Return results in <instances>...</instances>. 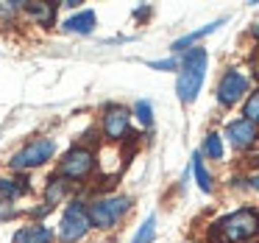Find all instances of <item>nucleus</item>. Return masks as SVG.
<instances>
[{"label": "nucleus", "instance_id": "obj_1", "mask_svg": "<svg viewBox=\"0 0 259 243\" xmlns=\"http://www.w3.org/2000/svg\"><path fill=\"white\" fill-rule=\"evenodd\" d=\"M209 243H251V237L259 235V210L240 207L220 215L206 229Z\"/></svg>", "mask_w": 259, "mask_h": 243}, {"label": "nucleus", "instance_id": "obj_2", "mask_svg": "<svg viewBox=\"0 0 259 243\" xmlns=\"http://www.w3.org/2000/svg\"><path fill=\"white\" fill-rule=\"evenodd\" d=\"M209 67V53L206 48H190L187 53H181L179 59V76H176V95L184 107L198 101L201 95L203 79H206Z\"/></svg>", "mask_w": 259, "mask_h": 243}, {"label": "nucleus", "instance_id": "obj_3", "mask_svg": "<svg viewBox=\"0 0 259 243\" xmlns=\"http://www.w3.org/2000/svg\"><path fill=\"white\" fill-rule=\"evenodd\" d=\"M131 196H123V193H114V196H101L95 201L87 204V213H90V221H92V229H114L120 221L128 215L131 210Z\"/></svg>", "mask_w": 259, "mask_h": 243}, {"label": "nucleus", "instance_id": "obj_4", "mask_svg": "<svg viewBox=\"0 0 259 243\" xmlns=\"http://www.w3.org/2000/svg\"><path fill=\"white\" fill-rule=\"evenodd\" d=\"M53 157H56V140L53 137H34V140H28L23 148H17L12 154L9 168L14 173H28V170H36L42 165H48Z\"/></svg>", "mask_w": 259, "mask_h": 243}, {"label": "nucleus", "instance_id": "obj_5", "mask_svg": "<svg viewBox=\"0 0 259 243\" xmlns=\"http://www.w3.org/2000/svg\"><path fill=\"white\" fill-rule=\"evenodd\" d=\"M92 229L90 213H87V201L73 198L67 201L62 218H59V229H56V240L59 243H78L81 237H87Z\"/></svg>", "mask_w": 259, "mask_h": 243}, {"label": "nucleus", "instance_id": "obj_6", "mask_svg": "<svg viewBox=\"0 0 259 243\" xmlns=\"http://www.w3.org/2000/svg\"><path fill=\"white\" fill-rule=\"evenodd\" d=\"M98 168V154L90 146H70L64 151V157L59 159V176H64L67 182H87Z\"/></svg>", "mask_w": 259, "mask_h": 243}, {"label": "nucleus", "instance_id": "obj_7", "mask_svg": "<svg viewBox=\"0 0 259 243\" xmlns=\"http://www.w3.org/2000/svg\"><path fill=\"white\" fill-rule=\"evenodd\" d=\"M131 109L123 107V103H109L106 109H103L101 115V134L106 143H112V146H117V143L128 140V137H134V131H131Z\"/></svg>", "mask_w": 259, "mask_h": 243}, {"label": "nucleus", "instance_id": "obj_8", "mask_svg": "<svg viewBox=\"0 0 259 243\" xmlns=\"http://www.w3.org/2000/svg\"><path fill=\"white\" fill-rule=\"evenodd\" d=\"M248 92H251V79L240 67H229L220 76L218 87H214V98H218V103L223 109H231L240 101H245Z\"/></svg>", "mask_w": 259, "mask_h": 243}, {"label": "nucleus", "instance_id": "obj_9", "mask_svg": "<svg viewBox=\"0 0 259 243\" xmlns=\"http://www.w3.org/2000/svg\"><path fill=\"white\" fill-rule=\"evenodd\" d=\"M226 137H229V143L237 151H248V148H253L259 143V126H253L245 118H234L226 123Z\"/></svg>", "mask_w": 259, "mask_h": 243}, {"label": "nucleus", "instance_id": "obj_10", "mask_svg": "<svg viewBox=\"0 0 259 243\" xmlns=\"http://www.w3.org/2000/svg\"><path fill=\"white\" fill-rule=\"evenodd\" d=\"M56 240V232L45 224V221H31V224H23L17 232H14L12 243H53Z\"/></svg>", "mask_w": 259, "mask_h": 243}, {"label": "nucleus", "instance_id": "obj_11", "mask_svg": "<svg viewBox=\"0 0 259 243\" xmlns=\"http://www.w3.org/2000/svg\"><path fill=\"white\" fill-rule=\"evenodd\" d=\"M23 14L34 20V25L53 28L59 23V3H23Z\"/></svg>", "mask_w": 259, "mask_h": 243}, {"label": "nucleus", "instance_id": "obj_12", "mask_svg": "<svg viewBox=\"0 0 259 243\" xmlns=\"http://www.w3.org/2000/svg\"><path fill=\"white\" fill-rule=\"evenodd\" d=\"M98 25V14L92 12V9H78L75 14H70V17H64L62 23V31L64 34H78V37H87L92 34Z\"/></svg>", "mask_w": 259, "mask_h": 243}, {"label": "nucleus", "instance_id": "obj_13", "mask_svg": "<svg viewBox=\"0 0 259 243\" xmlns=\"http://www.w3.org/2000/svg\"><path fill=\"white\" fill-rule=\"evenodd\" d=\"M28 176L17 173V176H0V204H9L14 198H20L23 193H28Z\"/></svg>", "mask_w": 259, "mask_h": 243}, {"label": "nucleus", "instance_id": "obj_14", "mask_svg": "<svg viewBox=\"0 0 259 243\" xmlns=\"http://www.w3.org/2000/svg\"><path fill=\"white\" fill-rule=\"evenodd\" d=\"M70 185H73V182H67L64 176H59V173H53L51 179L45 182V187H42V201L51 204V207L56 210V204H62L64 198L70 196Z\"/></svg>", "mask_w": 259, "mask_h": 243}, {"label": "nucleus", "instance_id": "obj_15", "mask_svg": "<svg viewBox=\"0 0 259 243\" xmlns=\"http://www.w3.org/2000/svg\"><path fill=\"white\" fill-rule=\"evenodd\" d=\"M226 23V17H220V20H214V23H209V25H203V28H198V31H190V34H184V37H179V40L173 42V56L176 53H187L190 51L192 45H195V42H201L203 37H209V34H214V31L220 28V25Z\"/></svg>", "mask_w": 259, "mask_h": 243}, {"label": "nucleus", "instance_id": "obj_16", "mask_svg": "<svg viewBox=\"0 0 259 243\" xmlns=\"http://www.w3.org/2000/svg\"><path fill=\"white\" fill-rule=\"evenodd\" d=\"M192 176H195V185L201 187V193H212L214 190V179L206 168V159L201 157V151L192 154Z\"/></svg>", "mask_w": 259, "mask_h": 243}, {"label": "nucleus", "instance_id": "obj_17", "mask_svg": "<svg viewBox=\"0 0 259 243\" xmlns=\"http://www.w3.org/2000/svg\"><path fill=\"white\" fill-rule=\"evenodd\" d=\"M226 154V146H223V137H220V131H209L206 137H203V146H201V157L206 159H214V162H220Z\"/></svg>", "mask_w": 259, "mask_h": 243}, {"label": "nucleus", "instance_id": "obj_18", "mask_svg": "<svg viewBox=\"0 0 259 243\" xmlns=\"http://www.w3.org/2000/svg\"><path fill=\"white\" fill-rule=\"evenodd\" d=\"M153 240H156V213L148 215V218L137 226L134 237H131V243H153Z\"/></svg>", "mask_w": 259, "mask_h": 243}, {"label": "nucleus", "instance_id": "obj_19", "mask_svg": "<svg viewBox=\"0 0 259 243\" xmlns=\"http://www.w3.org/2000/svg\"><path fill=\"white\" fill-rule=\"evenodd\" d=\"M131 115H134L137 123L145 126V129H151V126H153V103H151V101H145V98H140V101L134 103Z\"/></svg>", "mask_w": 259, "mask_h": 243}, {"label": "nucleus", "instance_id": "obj_20", "mask_svg": "<svg viewBox=\"0 0 259 243\" xmlns=\"http://www.w3.org/2000/svg\"><path fill=\"white\" fill-rule=\"evenodd\" d=\"M242 118L251 120L253 126H259V87L253 92H248L245 103H242Z\"/></svg>", "mask_w": 259, "mask_h": 243}, {"label": "nucleus", "instance_id": "obj_21", "mask_svg": "<svg viewBox=\"0 0 259 243\" xmlns=\"http://www.w3.org/2000/svg\"><path fill=\"white\" fill-rule=\"evenodd\" d=\"M151 70H179V59L170 56V59H156V62H148Z\"/></svg>", "mask_w": 259, "mask_h": 243}, {"label": "nucleus", "instance_id": "obj_22", "mask_svg": "<svg viewBox=\"0 0 259 243\" xmlns=\"http://www.w3.org/2000/svg\"><path fill=\"white\" fill-rule=\"evenodd\" d=\"M151 14H153V9H151V6H140V9H134V12H131V17L142 23V20H148Z\"/></svg>", "mask_w": 259, "mask_h": 243}, {"label": "nucleus", "instance_id": "obj_23", "mask_svg": "<svg viewBox=\"0 0 259 243\" xmlns=\"http://www.w3.org/2000/svg\"><path fill=\"white\" fill-rule=\"evenodd\" d=\"M48 213H53L51 204H45V207H34V210H28L31 218H42V221H45V215H48Z\"/></svg>", "mask_w": 259, "mask_h": 243}, {"label": "nucleus", "instance_id": "obj_24", "mask_svg": "<svg viewBox=\"0 0 259 243\" xmlns=\"http://www.w3.org/2000/svg\"><path fill=\"white\" fill-rule=\"evenodd\" d=\"M17 215V210H12L9 204H0V221H9V218H14Z\"/></svg>", "mask_w": 259, "mask_h": 243}, {"label": "nucleus", "instance_id": "obj_25", "mask_svg": "<svg viewBox=\"0 0 259 243\" xmlns=\"http://www.w3.org/2000/svg\"><path fill=\"white\" fill-rule=\"evenodd\" d=\"M248 187H251V190H256V193H259V170H253V173L248 176Z\"/></svg>", "mask_w": 259, "mask_h": 243}]
</instances>
